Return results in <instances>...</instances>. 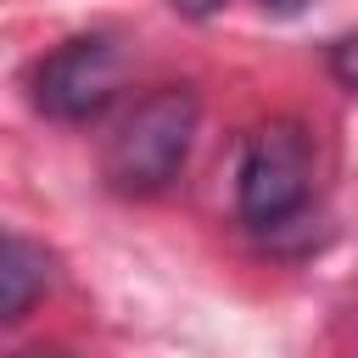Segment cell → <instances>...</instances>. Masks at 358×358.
I'll use <instances>...</instances> for the list:
<instances>
[{"label":"cell","instance_id":"cell-1","mask_svg":"<svg viewBox=\"0 0 358 358\" xmlns=\"http://www.w3.org/2000/svg\"><path fill=\"white\" fill-rule=\"evenodd\" d=\"M190 140H196V95L185 84H162L145 101H134V112L106 134L101 173L123 196H151L185 168Z\"/></svg>","mask_w":358,"mask_h":358},{"label":"cell","instance_id":"cell-2","mask_svg":"<svg viewBox=\"0 0 358 358\" xmlns=\"http://www.w3.org/2000/svg\"><path fill=\"white\" fill-rule=\"evenodd\" d=\"M308 185H313V145H308L302 123H291V117L257 123L241 151V168H235L241 218L252 229H280L291 213H302Z\"/></svg>","mask_w":358,"mask_h":358},{"label":"cell","instance_id":"cell-3","mask_svg":"<svg viewBox=\"0 0 358 358\" xmlns=\"http://www.w3.org/2000/svg\"><path fill=\"white\" fill-rule=\"evenodd\" d=\"M117 84H123V50L106 34H78V39L56 45L34 67V101L56 123H90V117H101L112 106Z\"/></svg>","mask_w":358,"mask_h":358},{"label":"cell","instance_id":"cell-4","mask_svg":"<svg viewBox=\"0 0 358 358\" xmlns=\"http://www.w3.org/2000/svg\"><path fill=\"white\" fill-rule=\"evenodd\" d=\"M45 280H50V257L28 235H6V246H0V313L22 319L28 302L45 291Z\"/></svg>","mask_w":358,"mask_h":358},{"label":"cell","instance_id":"cell-5","mask_svg":"<svg viewBox=\"0 0 358 358\" xmlns=\"http://www.w3.org/2000/svg\"><path fill=\"white\" fill-rule=\"evenodd\" d=\"M330 73H336V84H341V90H352V95H358V34H347V39H336V45H330Z\"/></svg>","mask_w":358,"mask_h":358},{"label":"cell","instance_id":"cell-6","mask_svg":"<svg viewBox=\"0 0 358 358\" xmlns=\"http://www.w3.org/2000/svg\"><path fill=\"white\" fill-rule=\"evenodd\" d=\"M224 0H173V11H185V17H213Z\"/></svg>","mask_w":358,"mask_h":358},{"label":"cell","instance_id":"cell-7","mask_svg":"<svg viewBox=\"0 0 358 358\" xmlns=\"http://www.w3.org/2000/svg\"><path fill=\"white\" fill-rule=\"evenodd\" d=\"M17 358H67L62 347H28V352H17Z\"/></svg>","mask_w":358,"mask_h":358}]
</instances>
